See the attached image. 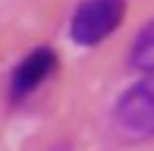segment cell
Listing matches in <instances>:
<instances>
[{
    "mask_svg": "<svg viewBox=\"0 0 154 151\" xmlns=\"http://www.w3.org/2000/svg\"><path fill=\"white\" fill-rule=\"evenodd\" d=\"M126 19V0H82L69 19V38L82 47L107 41Z\"/></svg>",
    "mask_w": 154,
    "mask_h": 151,
    "instance_id": "obj_1",
    "label": "cell"
},
{
    "mask_svg": "<svg viewBox=\"0 0 154 151\" xmlns=\"http://www.w3.org/2000/svg\"><path fill=\"white\" fill-rule=\"evenodd\" d=\"M116 129L132 142H148L154 139V79L135 82L126 88L113 107Z\"/></svg>",
    "mask_w": 154,
    "mask_h": 151,
    "instance_id": "obj_2",
    "label": "cell"
},
{
    "mask_svg": "<svg viewBox=\"0 0 154 151\" xmlns=\"http://www.w3.org/2000/svg\"><path fill=\"white\" fill-rule=\"evenodd\" d=\"M54 72H57V51L54 47H35V51H29L10 72V101L19 104V101L32 98Z\"/></svg>",
    "mask_w": 154,
    "mask_h": 151,
    "instance_id": "obj_3",
    "label": "cell"
},
{
    "mask_svg": "<svg viewBox=\"0 0 154 151\" xmlns=\"http://www.w3.org/2000/svg\"><path fill=\"white\" fill-rule=\"evenodd\" d=\"M129 63L132 69L145 72V76H154V19L142 25V32L132 41V51H129Z\"/></svg>",
    "mask_w": 154,
    "mask_h": 151,
    "instance_id": "obj_4",
    "label": "cell"
}]
</instances>
